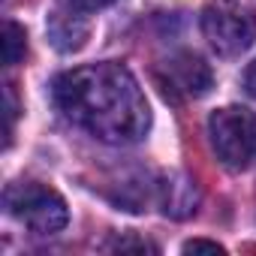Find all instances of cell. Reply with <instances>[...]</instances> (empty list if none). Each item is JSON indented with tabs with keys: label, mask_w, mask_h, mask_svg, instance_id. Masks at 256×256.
I'll return each mask as SVG.
<instances>
[{
	"label": "cell",
	"mask_w": 256,
	"mask_h": 256,
	"mask_svg": "<svg viewBox=\"0 0 256 256\" xmlns=\"http://www.w3.org/2000/svg\"><path fill=\"white\" fill-rule=\"evenodd\" d=\"M54 102L66 120L108 145H136L151 130V108L136 76L112 60L58 76Z\"/></svg>",
	"instance_id": "cell-1"
},
{
	"label": "cell",
	"mask_w": 256,
	"mask_h": 256,
	"mask_svg": "<svg viewBox=\"0 0 256 256\" xmlns=\"http://www.w3.org/2000/svg\"><path fill=\"white\" fill-rule=\"evenodd\" d=\"M208 139L226 169L244 172L256 166V112L241 106L217 108L208 118Z\"/></svg>",
	"instance_id": "cell-2"
},
{
	"label": "cell",
	"mask_w": 256,
	"mask_h": 256,
	"mask_svg": "<svg viewBox=\"0 0 256 256\" xmlns=\"http://www.w3.org/2000/svg\"><path fill=\"white\" fill-rule=\"evenodd\" d=\"M202 34L220 58L247 52L256 40V10L250 0H211L202 10Z\"/></svg>",
	"instance_id": "cell-3"
},
{
	"label": "cell",
	"mask_w": 256,
	"mask_h": 256,
	"mask_svg": "<svg viewBox=\"0 0 256 256\" xmlns=\"http://www.w3.org/2000/svg\"><path fill=\"white\" fill-rule=\"evenodd\" d=\"M4 205H6L10 217H16L18 223H24L36 235H54L70 220L64 196L46 184H36V181L10 184L4 193Z\"/></svg>",
	"instance_id": "cell-4"
},
{
	"label": "cell",
	"mask_w": 256,
	"mask_h": 256,
	"mask_svg": "<svg viewBox=\"0 0 256 256\" xmlns=\"http://www.w3.org/2000/svg\"><path fill=\"white\" fill-rule=\"evenodd\" d=\"M163 94L166 96H184V100H199L214 88V72L211 66L193 54V52H178L163 64Z\"/></svg>",
	"instance_id": "cell-5"
},
{
	"label": "cell",
	"mask_w": 256,
	"mask_h": 256,
	"mask_svg": "<svg viewBox=\"0 0 256 256\" xmlns=\"http://www.w3.org/2000/svg\"><path fill=\"white\" fill-rule=\"evenodd\" d=\"M157 202H160V211L166 217H175V220H184L196 211L199 205V190H196V181H190L187 175L181 172H172L166 175L160 184H157Z\"/></svg>",
	"instance_id": "cell-6"
},
{
	"label": "cell",
	"mask_w": 256,
	"mask_h": 256,
	"mask_svg": "<svg viewBox=\"0 0 256 256\" xmlns=\"http://www.w3.org/2000/svg\"><path fill=\"white\" fill-rule=\"evenodd\" d=\"M48 36H52V42H54L60 52H78V48L84 46V40H88L84 16L72 12L70 6H66V12L58 10V12L48 18Z\"/></svg>",
	"instance_id": "cell-7"
},
{
	"label": "cell",
	"mask_w": 256,
	"mask_h": 256,
	"mask_svg": "<svg viewBox=\"0 0 256 256\" xmlns=\"http://www.w3.org/2000/svg\"><path fill=\"white\" fill-rule=\"evenodd\" d=\"M28 54V34L22 24L16 22H6L4 24V64L6 66H16L18 60H24Z\"/></svg>",
	"instance_id": "cell-8"
},
{
	"label": "cell",
	"mask_w": 256,
	"mask_h": 256,
	"mask_svg": "<svg viewBox=\"0 0 256 256\" xmlns=\"http://www.w3.org/2000/svg\"><path fill=\"white\" fill-rule=\"evenodd\" d=\"M114 0H66V6L72 10V12H78V16H90V12H96V10H106V6H112Z\"/></svg>",
	"instance_id": "cell-9"
},
{
	"label": "cell",
	"mask_w": 256,
	"mask_h": 256,
	"mask_svg": "<svg viewBox=\"0 0 256 256\" xmlns=\"http://www.w3.org/2000/svg\"><path fill=\"white\" fill-rule=\"evenodd\" d=\"M226 253V247L223 244H217V241H208V238H193V241H187L184 244V253Z\"/></svg>",
	"instance_id": "cell-10"
},
{
	"label": "cell",
	"mask_w": 256,
	"mask_h": 256,
	"mask_svg": "<svg viewBox=\"0 0 256 256\" xmlns=\"http://www.w3.org/2000/svg\"><path fill=\"white\" fill-rule=\"evenodd\" d=\"M114 247H118V250H157L154 244H148V241H142V238H126V241H118Z\"/></svg>",
	"instance_id": "cell-11"
},
{
	"label": "cell",
	"mask_w": 256,
	"mask_h": 256,
	"mask_svg": "<svg viewBox=\"0 0 256 256\" xmlns=\"http://www.w3.org/2000/svg\"><path fill=\"white\" fill-rule=\"evenodd\" d=\"M244 90L256 100V60L247 66V72H244Z\"/></svg>",
	"instance_id": "cell-12"
}]
</instances>
